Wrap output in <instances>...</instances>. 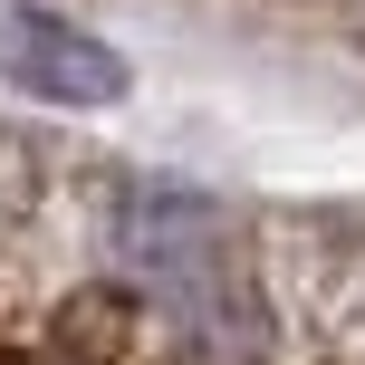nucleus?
<instances>
[{"instance_id":"obj_1","label":"nucleus","mask_w":365,"mask_h":365,"mask_svg":"<svg viewBox=\"0 0 365 365\" xmlns=\"http://www.w3.org/2000/svg\"><path fill=\"white\" fill-rule=\"evenodd\" d=\"M115 250H125L135 279H154L182 317H202V327H231L240 317V259H231L221 202L182 192V182H145V192H125V212H115Z\"/></svg>"},{"instance_id":"obj_2","label":"nucleus","mask_w":365,"mask_h":365,"mask_svg":"<svg viewBox=\"0 0 365 365\" xmlns=\"http://www.w3.org/2000/svg\"><path fill=\"white\" fill-rule=\"evenodd\" d=\"M0 77L19 96H38V106H77V115L125 106V87H135L125 48H106L96 29H77L58 10H29V0L0 10Z\"/></svg>"}]
</instances>
